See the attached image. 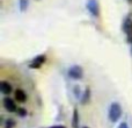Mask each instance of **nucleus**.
I'll list each match as a JSON object with an SVG mask.
<instances>
[{"label": "nucleus", "mask_w": 132, "mask_h": 128, "mask_svg": "<svg viewBox=\"0 0 132 128\" xmlns=\"http://www.w3.org/2000/svg\"><path fill=\"white\" fill-rule=\"evenodd\" d=\"M2 104H4L5 110L8 111V112H16V111H18V107H16L15 101H14L13 99H11L9 97H6V98H4V101H2Z\"/></svg>", "instance_id": "obj_4"}, {"label": "nucleus", "mask_w": 132, "mask_h": 128, "mask_svg": "<svg viewBox=\"0 0 132 128\" xmlns=\"http://www.w3.org/2000/svg\"><path fill=\"white\" fill-rule=\"evenodd\" d=\"M16 113H18V115H20V117H26V115H27V111H26L24 108H18Z\"/></svg>", "instance_id": "obj_13"}, {"label": "nucleus", "mask_w": 132, "mask_h": 128, "mask_svg": "<svg viewBox=\"0 0 132 128\" xmlns=\"http://www.w3.org/2000/svg\"><path fill=\"white\" fill-rule=\"evenodd\" d=\"M129 1H130V2H132V0H129Z\"/></svg>", "instance_id": "obj_19"}, {"label": "nucleus", "mask_w": 132, "mask_h": 128, "mask_svg": "<svg viewBox=\"0 0 132 128\" xmlns=\"http://www.w3.org/2000/svg\"><path fill=\"white\" fill-rule=\"evenodd\" d=\"M68 76L72 79H81L82 76H84V70L79 65H73L68 70Z\"/></svg>", "instance_id": "obj_2"}, {"label": "nucleus", "mask_w": 132, "mask_h": 128, "mask_svg": "<svg viewBox=\"0 0 132 128\" xmlns=\"http://www.w3.org/2000/svg\"><path fill=\"white\" fill-rule=\"evenodd\" d=\"M44 62H45V56H44V55H39V56L35 57L34 60L31 61V63H30V68L38 69V68H41V66L43 65Z\"/></svg>", "instance_id": "obj_5"}, {"label": "nucleus", "mask_w": 132, "mask_h": 128, "mask_svg": "<svg viewBox=\"0 0 132 128\" xmlns=\"http://www.w3.org/2000/svg\"><path fill=\"white\" fill-rule=\"evenodd\" d=\"M122 115V107L119 104L114 103L110 105L109 107V112H108V117H109V120L112 122H116L117 120L121 118Z\"/></svg>", "instance_id": "obj_1"}, {"label": "nucleus", "mask_w": 132, "mask_h": 128, "mask_svg": "<svg viewBox=\"0 0 132 128\" xmlns=\"http://www.w3.org/2000/svg\"><path fill=\"white\" fill-rule=\"evenodd\" d=\"M74 91H75V96L79 97L80 96V89H79V86H75L74 87Z\"/></svg>", "instance_id": "obj_14"}, {"label": "nucleus", "mask_w": 132, "mask_h": 128, "mask_svg": "<svg viewBox=\"0 0 132 128\" xmlns=\"http://www.w3.org/2000/svg\"><path fill=\"white\" fill-rule=\"evenodd\" d=\"M118 128H129V126H128L126 122H122V124L118 126Z\"/></svg>", "instance_id": "obj_15"}, {"label": "nucleus", "mask_w": 132, "mask_h": 128, "mask_svg": "<svg viewBox=\"0 0 132 128\" xmlns=\"http://www.w3.org/2000/svg\"><path fill=\"white\" fill-rule=\"evenodd\" d=\"M87 8H88L89 13L93 16L100 15V6H98L97 0H88V2H87Z\"/></svg>", "instance_id": "obj_3"}, {"label": "nucleus", "mask_w": 132, "mask_h": 128, "mask_svg": "<svg viewBox=\"0 0 132 128\" xmlns=\"http://www.w3.org/2000/svg\"><path fill=\"white\" fill-rule=\"evenodd\" d=\"M89 97H90V92H89V89H87L86 91L84 92V97H82V104H87L89 101Z\"/></svg>", "instance_id": "obj_12"}, {"label": "nucleus", "mask_w": 132, "mask_h": 128, "mask_svg": "<svg viewBox=\"0 0 132 128\" xmlns=\"http://www.w3.org/2000/svg\"><path fill=\"white\" fill-rule=\"evenodd\" d=\"M129 35V37H128V41L130 42V43H132V33L131 34H128Z\"/></svg>", "instance_id": "obj_16"}, {"label": "nucleus", "mask_w": 132, "mask_h": 128, "mask_svg": "<svg viewBox=\"0 0 132 128\" xmlns=\"http://www.w3.org/2000/svg\"><path fill=\"white\" fill-rule=\"evenodd\" d=\"M0 90H1V92L4 94H9L12 91H13V87H12V85L9 84L8 82H1V84H0Z\"/></svg>", "instance_id": "obj_7"}, {"label": "nucleus", "mask_w": 132, "mask_h": 128, "mask_svg": "<svg viewBox=\"0 0 132 128\" xmlns=\"http://www.w3.org/2000/svg\"><path fill=\"white\" fill-rule=\"evenodd\" d=\"M123 30L126 34H131L132 33V19H126L123 22Z\"/></svg>", "instance_id": "obj_8"}, {"label": "nucleus", "mask_w": 132, "mask_h": 128, "mask_svg": "<svg viewBox=\"0 0 132 128\" xmlns=\"http://www.w3.org/2000/svg\"><path fill=\"white\" fill-rule=\"evenodd\" d=\"M72 127L73 128H79V112H78L77 108H74V112H73Z\"/></svg>", "instance_id": "obj_9"}, {"label": "nucleus", "mask_w": 132, "mask_h": 128, "mask_svg": "<svg viewBox=\"0 0 132 128\" xmlns=\"http://www.w3.org/2000/svg\"><path fill=\"white\" fill-rule=\"evenodd\" d=\"M82 128H89V127H86V126H85V127H82Z\"/></svg>", "instance_id": "obj_18"}, {"label": "nucleus", "mask_w": 132, "mask_h": 128, "mask_svg": "<svg viewBox=\"0 0 132 128\" xmlns=\"http://www.w3.org/2000/svg\"><path fill=\"white\" fill-rule=\"evenodd\" d=\"M28 5H29L28 0H20V1H19V6H20V9L22 12H24L26 9L28 8Z\"/></svg>", "instance_id": "obj_10"}, {"label": "nucleus", "mask_w": 132, "mask_h": 128, "mask_svg": "<svg viewBox=\"0 0 132 128\" xmlns=\"http://www.w3.org/2000/svg\"><path fill=\"white\" fill-rule=\"evenodd\" d=\"M5 128H14L15 127V120L14 119H7L6 122L4 124Z\"/></svg>", "instance_id": "obj_11"}, {"label": "nucleus", "mask_w": 132, "mask_h": 128, "mask_svg": "<svg viewBox=\"0 0 132 128\" xmlns=\"http://www.w3.org/2000/svg\"><path fill=\"white\" fill-rule=\"evenodd\" d=\"M48 128H66L64 126H51V127H48Z\"/></svg>", "instance_id": "obj_17"}, {"label": "nucleus", "mask_w": 132, "mask_h": 128, "mask_svg": "<svg viewBox=\"0 0 132 128\" xmlns=\"http://www.w3.org/2000/svg\"><path fill=\"white\" fill-rule=\"evenodd\" d=\"M14 97H15V100L19 103H26V100H27V94L21 89H18L14 92Z\"/></svg>", "instance_id": "obj_6"}]
</instances>
